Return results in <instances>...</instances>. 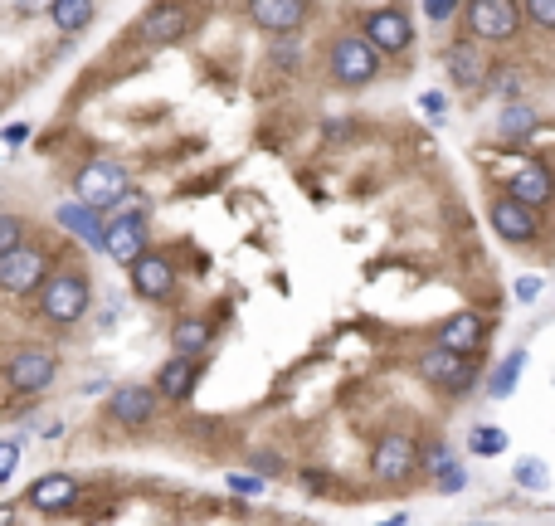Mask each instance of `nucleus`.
<instances>
[{
	"instance_id": "obj_33",
	"label": "nucleus",
	"mask_w": 555,
	"mask_h": 526,
	"mask_svg": "<svg viewBox=\"0 0 555 526\" xmlns=\"http://www.w3.org/2000/svg\"><path fill=\"white\" fill-rule=\"evenodd\" d=\"M458 5H463V0H424V10H429V20H434V25L453 20V15H458Z\"/></svg>"
},
{
	"instance_id": "obj_38",
	"label": "nucleus",
	"mask_w": 555,
	"mask_h": 526,
	"mask_svg": "<svg viewBox=\"0 0 555 526\" xmlns=\"http://www.w3.org/2000/svg\"><path fill=\"white\" fill-rule=\"evenodd\" d=\"M10 5H15L20 15H49V10H54V0H10Z\"/></svg>"
},
{
	"instance_id": "obj_27",
	"label": "nucleus",
	"mask_w": 555,
	"mask_h": 526,
	"mask_svg": "<svg viewBox=\"0 0 555 526\" xmlns=\"http://www.w3.org/2000/svg\"><path fill=\"white\" fill-rule=\"evenodd\" d=\"M512 478H517V488L541 492V488H546V478H551V468H546L541 458H521L517 468H512Z\"/></svg>"
},
{
	"instance_id": "obj_15",
	"label": "nucleus",
	"mask_w": 555,
	"mask_h": 526,
	"mask_svg": "<svg viewBox=\"0 0 555 526\" xmlns=\"http://www.w3.org/2000/svg\"><path fill=\"white\" fill-rule=\"evenodd\" d=\"M366 35L380 54H405L414 44V25H409V15L400 5H380V10L366 15Z\"/></svg>"
},
{
	"instance_id": "obj_23",
	"label": "nucleus",
	"mask_w": 555,
	"mask_h": 526,
	"mask_svg": "<svg viewBox=\"0 0 555 526\" xmlns=\"http://www.w3.org/2000/svg\"><path fill=\"white\" fill-rule=\"evenodd\" d=\"M215 337V327L205 322V317H181L176 327H171V351H181V356H200L205 346Z\"/></svg>"
},
{
	"instance_id": "obj_26",
	"label": "nucleus",
	"mask_w": 555,
	"mask_h": 526,
	"mask_svg": "<svg viewBox=\"0 0 555 526\" xmlns=\"http://www.w3.org/2000/svg\"><path fill=\"white\" fill-rule=\"evenodd\" d=\"M468 449L478 453V458H497V453L507 449V429H497V424H482L478 434L468 439Z\"/></svg>"
},
{
	"instance_id": "obj_7",
	"label": "nucleus",
	"mask_w": 555,
	"mask_h": 526,
	"mask_svg": "<svg viewBox=\"0 0 555 526\" xmlns=\"http://www.w3.org/2000/svg\"><path fill=\"white\" fill-rule=\"evenodd\" d=\"M122 195H127V166L98 156V161H88V166L78 171V200H83V205H98V210L108 215Z\"/></svg>"
},
{
	"instance_id": "obj_39",
	"label": "nucleus",
	"mask_w": 555,
	"mask_h": 526,
	"mask_svg": "<svg viewBox=\"0 0 555 526\" xmlns=\"http://www.w3.org/2000/svg\"><path fill=\"white\" fill-rule=\"evenodd\" d=\"M492 83H497V93H507V98H512V93H521V74H497Z\"/></svg>"
},
{
	"instance_id": "obj_13",
	"label": "nucleus",
	"mask_w": 555,
	"mask_h": 526,
	"mask_svg": "<svg viewBox=\"0 0 555 526\" xmlns=\"http://www.w3.org/2000/svg\"><path fill=\"white\" fill-rule=\"evenodd\" d=\"M507 195L526 200L531 210H546V205H555V166H551V161H541V156L521 161L517 171H512V181H507Z\"/></svg>"
},
{
	"instance_id": "obj_30",
	"label": "nucleus",
	"mask_w": 555,
	"mask_h": 526,
	"mask_svg": "<svg viewBox=\"0 0 555 526\" xmlns=\"http://www.w3.org/2000/svg\"><path fill=\"white\" fill-rule=\"evenodd\" d=\"M268 488L263 483V473H229V492H244V497H259Z\"/></svg>"
},
{
	"instance_id": "obj_25",
	"label": "nucleus",
	"mask_w": 555,
	"mask_h": 526,
	"mask_svg": "<svg viewBox=\"0 0 555 526\" xmlns=\"http://www.w3.org/2000/svg\"><path fill=\"white\" fill-rule=\"evenodd\" d=\"M521 366H526V351H512V356H507V361L492 371V380H487V395H492V400H507V395L517 390Z\"/></svg>"
},
{
	"instance_id": "obj_32",
	"label": "nucleus",
	"mask_w": 555,
	"mask_h": 526,
	"mask_svg": "<svg viewBox=\"0 0 555 526\" xmlns=\"http://www.w3.org/2000/svg\"><path fill=\"white\" fill-rule=\"evenodd\" d=\"M15 463H20V439H5V444H0V483H10Z\"/></svg>"
},
{
	"instance_id": "obj_5",
	"label": "nucleus",
	"mask_w": 555,
	"mask_h": 526,
	"mask_svg": "<svg viewBox=\"0 0 555 526\" xmlns=\"http://www.w3.org/2000/svg\"><path fill=\"white\" fill-rule=\"evenodd\" d=\"M190 25H195V5L190 0H156L137 20V39L142 44H176V39L190 35Z\"/></svg>"
},
{
	"instance_id": "obj_18",
	"label": "nucleus",
	"mask_w": 555,
	"mask_h": 526,
	"mask_svg": "<svg viewBox=\"0 0 555 526\" xmlns=\"http://www.w3.org/2000/svg\"><path fill=\"white\" fill-rule=\"evenodd\" d=\"M74 497H78V478H69V473H49V478H39L35 488L25 492V502H30L35 512H44V517L64 512Z\"/></svg>"
},
{
	"instance_id": "obj_11",
	"label": "nucleus",
	"mask_w": 555,
	"mask_h": 526,
	"mask_svg": "<svg viewBox=\"0 0 555 526\" xmlns=\"http://www.w3.org/2000/svg\"><path fill=\"white\" fill-rule=\"evenodd\" d=\"M127 273H132L137 298H147V302H171V298H176V263L166 259V254L147 249V254L132 263Z\"/></svg>"
},
{
	"instance_id": "obj_22",
	"label": "nucleus",
	"mask_w": 555,
	"mask_h": 526,
	"mask_svg": "<svg viewBox=\"0 0 555 526\" xmlns=\"http://www.w3.org/2000/svg\"><path fill=\"white\" fill-rule=\"evenodd\" d=\"M93 15H98L93 0H54V10H49V20H54L59 35H83L93 25Z\"/></svg>"
},
{
	"instance_id": "obj_16",
	"label": "nucleus",
	"mask_w": 555,
	"mask_h": 526,
	"mask_svg": "<svg viewBox=\"0 0 555 526\" xmlns=\"http://www.w3.org/2000/svg\"><path fill=\"white\" fill-rule=\"evenodd\" d=\"M156 405H161V390L156 385H117L112 390V419L127 424V429H142L156 419Z\"/></svg>"
},
{
	"instance_id": "obj_35",
	"label": "nucleus",
	"mask_w": 555,
	"mask_h": 526,
	"mask_svg": "<svg viewBox=\"0 0 555 526\" xmlns=\"http://www.w3.org/2000/svg\"><path fill=\"white\" fill-rule=\"evenodd\" d=\"M254 473H263V478H268V473H283V458H278V453H254Z\"/></svg>"
},
{
	"instance_id": "obj_8",
	"label": "nucleus",
	"mask_w": 555,
	"mask_h": 526,
	"mask_svg": "<svg viewBox=\"0 0 555 526\" xmlns=\"http://www.w3.org/2000/svg\"><path fill=\"white\" fill-rule=\"evenodd\" d=\"M414 468H419V449H414L409 434L375 439V449H370V478H380V483H409Z\"/></svg>"
},
{
	"instance_id": "obj_4",
	"label": "nucleus",
	"mask_w": 555,
	"mask_h": 526,
	"mask_svg": "<svg viewBox=\"0 0 555 526\" xmlns=\"http://www.w3.org/2000/svg\"><path fill=\"white\" fill-rule=\"evenodd\" d=\"M59 376V356L49 351V346H20L10 361H5V385H10V395H39V390H49Z\"/></svg>"
},
{
	"instance_id": "obj_29",
	"label": "nucleus",
	"mask_w": 555,
	"mask_h": 526,
	"mask_svg": "<svg viewBox=\"0 0 555 526\" xmlns=\"http://www.w3.org/2000/svg\"><path fill=\"white\" fill-rule=\"evenodd\" d=\"M526 5V20L541 25V30H555V0H521Z\"/></svg>"
},
{
	"instance_id": "obj_12",
	"label": "nucleus",
	"mask_w": 555,
	"mask_h": 526,
	"mask_svg": "<svg viewBox=\"0 0 555 526\" xmlns=\"http://www.w3.org/2000/svg\"><path fill=\"white\" fill-rule=\"evenodd\" d=\"M147 244H151V225H147V215H112L108 220V239H103V254H112L117 263H132L147 254Z\"/></svg>"
},
{
	"instance_id": "obj_31",
	"label": "nucleus",
	"mask_w": 555,
	"mask_h": 526,
	"mask_svg": "<svg viewBox=\"0 0 555 526\" xmlns=\"http://www.w3.org/2000/svg\"><path fill=\"white\" fill-rule=\"evenodd\" d=\"M108 215H147V195H142V190H127Z\"/></svg>"
},
{
	"instance_id": "obj_21",
	"label": "nucleus",
	"mask_w": 555,
	"mask_h": 526,
	"mask_svg": "<svg viewBox=\"0 0 555 526\" xmlns=\"http://www.w3.org/2000/svg\"><path fill=\"white\" fill-rule=\"evenodd\" d=\"M103 210L98 205H59V225L74 229L83 244H93V249H103V239H108V225L98 220Z\"/></svg>"
},
{
	"instance_id": "obj_10",
	"label": "nucleus",
	"mask_w": 555,
	"mask_h": 526,
	"mask_svg": "<svg viewBox=\"0 0 555 526\" xmlns=\"http://www.w3.org/2000/svg\"><path fill=\"white\" fill-rule=\"evenodd\" d=\"M244 10L263 35H293V30L307 25L312 0H244Z\"/></svg>"
},
{
	"instance_id": "obj_17",
	"label": "nucleus",
	"mask_w": 555,
	"mask_h": 526,
	"mask_svg": "<svg viewBox=\"0 0 555 526\" xmlns=\"http://www.w3.org/2000/svg\"><path fill=\"white\" fill-rule=\"evenodd\" d=\"M444 69H448V78H453V88H482V83H487V59H482V49L473 39L448 44Z\"/></svg>"
},
{
	"instance_id": "obj_6",
	"label": "nucleus",
	"mask_w": 555,
	"mask_h": 526,
	"mask_svg": "<svg viewBox=\"0 0 555 526\" xmlns=\"http://www.w3.org/2000/svg\"><path fill=\"white\" fill-rule=\"evenodd\" d=\"M0 283L10 298L39 293V283H49V254L39 244H20V249L0 254Z\"/></svg>"
},
{
	"instance_id": "obj_40",
	"label": "nucleus",
	"mask_w": 555,
	"mask_h": 526,
	"mask_svg": "<svg viewBox=\"0 0 555 526\" xmlns=\"http://www.w3.org/2000/svg\"><path fill=\"white\" fill-rule=\"evenodd\" d=\"M297 44H288V39H283V44H278V64H283V69H293L297 64V54H293Z\"/></svg>"
},
{
	"instance_id": "obj_3",
	"label": "nucleus",
	"mask_w": 555,
	"mask_h": 526,
	"mask_svg": "<svg viewBox=\"0 0 555 526\" xmlns=\"http://www.w3.org/2000/svg\"><path fill=\"white\" fill-rule=\"evenodd\" d=\"M463 20H468V35L482 44H507V39H517L526 5L521 0H468Z\"/></svg>"
},
{
	"instance_id": "obj_20",
	"label": "nucleus",
	"mask_w": 555,
	"mask_h": 526,
	"mask_svg": "<svg viewBox=\"0 0 555 526\" xmlns=\"http://www.w3.org/2000/svg\"><path fill=\"white\" fill-rule=\"evenodd\" d=\"M482 337H487V322H482L478 312H458V317H448L444 327H439V337L444 346H453V351H463V356H473L482 346Z\"/></svg>"
},
{
	"instance_id": "obj_14",
	"label": "nucleus",
	"mask_w": 555,
	"mask_h": 526,
	"mask_svg": "<svg viewBox=\"0 0 555 526\" xmlns=\"http://www.w3.org/2000/svg\"><path fill=\"white\" fill-rule=\"evenodd\" d=\"M419 376L429 380V385H444V390H463L468 376H473V361H468L463 351L444 346V341H434V346L419 356Z\"/></svg>"
},
{
	"instance_id": "obj_34",
	"label": "nucleus",
	"mask_w": 555,
	"mask_h": 526,
	"mask_svg": "<svg viewBox=\"0 0 555 526\" xmlns=\"http://www.w3.org/2000/svg\"><path fill=\"white\" fill-rule=\"evenodd\" d=\"M468 488V478H463V468L458 463H448L444 473H439V492H463Z\"/></svg>"
},
{
	"instance_id": "obj_28",
	"label": "nucleus",
	"mask_w": 555,
	"mask_h": 526,
	"mask_svg": "<svg viewBox=\"0 0 555 526\" xmlns=\"http://www.w3.org/2000/svg\"><path fill=\"white\" fill-rule=\"evenodd\" d=\"M20 244H25L20 215H0V254H10V249H20Z\"/></svg>"
},
{
	"instance_id": "obj_41",
	"label": "nucleus",
	"mask_w": 555,
	"mask_h": 526,
	"mask_svg": "<svg viewBox=\"0 0 555 526\" xmlns=\"http://www.w3.org/2000/svg\"><path fill=\"white\" fill-rule=\"evenodd\" d=\"M5 137H10V147H20V142H25V137H30V127H25V122H15V127H10V132H5Z\"/></svg>"
},
{
	"instance_id": "obj_2",
	"label": "nucleus",
	"mask_w": 555,
	"mask_h": 526,
	"mask_svg": "<svg viewBox=\"0 0 555 526\" xmlns=\"http://www.w3.org/2000/svg\"><path fill=\"white\" fill-rule=\"evenodd\" d=\"M327 74H332V83H341V88H366V83H375V74H380V49L370 44L366 30H361V35H336L332 44H327Z\"/></svg>"
},
{
	"instance_id": "obj_1",
	"label": "nucleus",
	"mask_w": 555,
	"mask_h": 526,
	"mask_svg": "<svg viewBox=\"0 0 555 526\" xmlns=\"http://www.w3.org/2000/svg\"><path fill=\"white\" fill-rule=\"evenodd\" d=\"M88 302H93V278L83 268H59L39 288V317L49 327H74V322H83Z\"/></svg>"
},
{
	"instance_id": "obj_36",
	"label": "nucleus",
	"mask_w": 555,
	"mask_h": 526,
	"mask_svg": "<svg viewBox=\"0 0 555 526\" xmlns=\"http://www.w3.org/2000/svg\"><path fill=\"white\" fill-rule=\"evenodd\" d=\"M536 293H541V278H536V273L517 278V298H521V302H536Z\"/></svg>"
},
{
	"instance_id": "obj_37",
	"label": "nucleus",
	"mask_w": 555,
	"mask_h": 526,
	"mask_svg": "<svg viewBox=\"0 0 555 526\" xmlns=\"http://www.w3.org/2000/svg\"><path fill=\"white\" fill-rule=\"evenodd\" d=\"M424 463H429V468H434V473H444L448 463H453V453H448V449H444V444H434V449L424 453Z\"/></svg>"
},
{
	"instance_id": "obj_24",
	"label": "nucleus",
	"mask_w": 555,
	"mask_h": 526,
	"mask_svg": "<svg viewBox=\"0 0 555 526\" xmlns=\"http://www.w3.org/2000/svg\"><path fill=\"white\" fill-rule=\"evenodd\" d=\"M497 127H502L507 142H521V137H531V132L541 127V113H536L531 103H507L502 117H497Z\"/></svg>"
},
{
	"instance_id": "obj_9",
	"label": "nucleus",
	"mask_w": 555,
	"mask_h": 526,
	"mask_svg": "<svg viewBox=\"0 0 555 526\" xmlns=\"http://www.w3.org/2000/svg\"><path fill=\"white\" fill-rule=\"evenodd\" d=\"M487 220L492 229L507 239V244H536L541 239V220H536V210L517 200V195H502V200H492L487 205Z\"/></svg>"
},
{
	"instance_id": "obj_19",
	"label": "nucleus",
	"mask_w": 555,
	"mask_h": 526,
	"mask_svg": "<svg viewBox=\"0 0 555 526\" xmlns=\"http://www.w3.org/2000/svg\"><path fill=\"white\" fill-rule=\"evenodd\" d=\"M195 376H200V356H171L166 366H161V376H156V390H161V400H171V405H181L185 395L195 390Z\"/></svg>"
}]
</instances>
